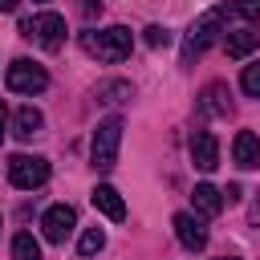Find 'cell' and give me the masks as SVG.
I'll list each match as a JSON object with an SVG mask.
<instances>
[{"label": "cell", "mask_w": 260, "mask_h": 260, "mask_svg": "<svg viewBox=\"0 0 260 260\" xmlns=\"http://www.w3.org/2000/svg\"><path fill=\"white\" fill-rule=\"evenodd\" d=\"M20 32H24V37H32L41 49L57 53V49L65 45V16H61V12H37V16L20 20Z\"/></svg>", "instance_id": "277c9868"}, {"label": "cell", "mask_w": 260, "mask_h": 260, "mask_svg": "<svg viewBox=\"0 0 260 260\" xmlns=\"http://www.w3.org/2000/svg\"><path fill=\"white\" fill-rule=\"evenodd\" d=\"M37 4H45V0H37Z\"/></svg>", "instance_id": "4316f807"}, {"label": "cell", "mask_w": 260, "mask_h": 260, "mask_svg": "<svg viewBox=\"0 0 260 260\" xmlns=\"http://www.w3.org/2000/svg\"><path fill=\"white\" fill-rule=\"evenodd\" d=\"M191 203H195V215H219L223 211V191L211 187V183H199L191 191Z\"/></svg>", "instance_id": "4fadbf2b"}, {"label": "cell", "mask_w": 260, "mask_h": 260, "mask_svg": "<svg viewBox=\"0 0 260 260\" xmlns=\"http://www.w3.org/2000/svg\"><path fill=\"white\" fill-rule=\"evenodd\" d=\"M16 4L20 0H0V12H16Z\"/></svg>", "instance_id": "cb8c5ba5"}, {"label": "cell", "mask_w": 260, "mask_h": 260, "mask_svg": "<svg viewBox=\"0 0 260 260\" xmlns=\"http://www.w3.org/2000/svg\"><path fill=\"white\" fill-rule=\"evenodd\" d=\"M12 260H41V244L32 240V232L12 236Z\"/></svg>", "instance_id": "e0dca14e"}, {"label": "cell", "mask_w": 260, "mask_h": 260, "mask_svg": "<svg viewBox=\"0 0 260 260\" xmlns=\"http://www.w3.org/2000/svg\"><path fill=\"white\" fill-rule=\"evenodd\" d=\"M41 126H45V118H41L37 106H20L16 118H12V134H16V138H32V134H41Z\"/></svg>", "instance_id": "9a60e30c"}, {"label": "cell", "mask_w": 260, "mask_h": 260, "mask_svg": "<svg viewBox=\"0 0 260 260\" xmlns=\"http://www.w3.org/2000/svg\"><path fill=\"white\" fill-rule=\"evenodd\" d=\"M252 215H256V219H260V203H256V211H252Z\"/></svg>", "instance_id": "d4e9b609"}, {"label": "cell", "mask_w": 260, "mask_h": 260, "mask_svg": "<svg viewBox=\"0 0 260 260\" xmlns=\"http://www.w3.org/2000/svg\"><path fill=\"white\" fill-rule=\"evenodd\" d=\"M4 126H8V106L0 102V142H4Z\"/></svg>", "instance_id": "603a6c76"}, {"label": "cell", "mask_w": 260, "mask_h": 260, "mask_svg": "<svg viewBox=\"0 0 260 260\" xmlns=\"http://www.w3.org/2000/svg\"><path fill=\"white\" fill-rule=\"evenodd\" d=\"M106 248V232L102 228H85L81 240H77V256H98Z\"/></svg>", "instance_id": "ac0fdd59"}, {"label": "cell", "mask_w": 260, "mask_h": 260, "mask_svg": "<svg viewBox=\"0 0 260 260\" xmlns=\"http://www.w3.org/2000/svg\"><path fill=\"white\" fill-rule=\"evenodd\" d=\"M4 81H8V89L12 93H41L45 85H49V73H45V65H37V61H12L8 65V73H4Z\"/></svg>", "instance_id": "8992f818"}, {"label": "cell", "mask_w": 260, "mask_h": 260, "mask_svg": "<svg viewBox=\"0 0 260 260\" xmlns=\"http://www.w3.org/2000/svg\"><path fill=\"white\" fill-rule=\"evenodd\" d=\"M191 162L199 171H215L219 167V142H215L211 130H195L191 134Z\"/></svg>", "instance_id": "9c48e42d"}, {"label": "cell", "mask_w": 260, "mask_h": 260, "mask_svg": "<svg viewBox=\"0 0 260 260\" xmlns=\"http://www.w3.org/2000/svg\"><path fill=\"white\" fill-rule=\"evenodd\" d=\"M49 179V158L41 154H12L8 158V183L20 187V191H32Z\"/></svg>", "instance_id": "5b68a950"}, {"label": "cell", "mask_w": 260, "mask_h": 260, "mask_svg": "<svg viewBox=\"0 0 260 260\" xmlns=\"http://www.w3.org/2000/svg\"><path fill=\"white\" fill-rule=\"evenodd\" d=\"M223 24H228V8H207V12L187 28V37H183V65H195V61L203 57V49L223 32Z\"/></svg>", "instance_id": "7a4b0ae2"}, {"label": "cell", "mask_w": 260, "mask_h": 260, "mask_svg": "<svg viewBox=\"0 0 260 260\" xmlns=\"http://www.w3.org/2000/svg\"><path fill=\"white\" fill-rule=\"evenodd\" d=\"M81 12H85V16H93V12H102V0H81Z\"/></svg>", "instance_id": "7402d4cb"}, {"label": "cell", "mask_w": 260, "mask_h": 260, "mask_svg": "<svg viewBox=\"0 0 260 260\" xmlns=\"http://www.w3.org/2000/svg\"><path fill=\"white\" fill-rule=\"evenodd\" d=\"M232 158H236V167L256 171V167H260V138H256L252 130H240L236 142H232Z\"/></svg>", "instance_id": "8fae6325"}, {"label": "cell", "mask_w": 260, "mask_h": 260, "mask_svg": "<svg viewBox=\"0 0 260 260\" xmlns=\"http://www.w3.org/2000/svg\"><path fill=\"white\" fill-rule=\"evenodd\" d=\"M41 228H45V240L49 244H65V236L77 228V211L69 203H53L45 215H41Z\"/></svg>", "instance_id": "52a82bcc"}, {"label": "cell", "mask_w": 260, "mask_h": 260, "mask_svg": "<svg viewBox=\"0 0 260 260\" xmlns=\"http://www.w3.org/2000/svg\"><path fill=\"white\" fill-rule=\"evenodd\" d=\"M146 45H150V49H167V45H171V32H167L162 24H150V28H146Z\"/></svg>", "instance_id": "ffe728a7"}, {"label": "cell", "mask_w": 260, "mask_h": 260, "mask_svg": "<svg viewBox=\"0 0 260 260\" xmlns=\"http://www.w3.org/2000/svg\"><path fill=\"white\" fill-rule=\"evenodd\" d=\"M223 260H236V256H223Z\"/></svg>", "instance_id": "484cf974"}, {"label": "cell", "mask_w": 260, "mask_h": 260, "mask_svg": "<svg viewBox=\"0 0 260 260\" xmlns=\"http://www.w3.org/2000/svg\"><path fill=\"white\" fill-rule=\"evenodd\" d=\"M240 85H244V93H248V98H260V61L244 65V77H240Z\"/></svg>", "instance_id": "d6986e66"}, {"label": "cell", "mask_w": 260, "mask_h": 260, "mask_svg": "<svg viewBox=\"0 0 260 260\" xmlns=\"http://www.w3.org/2000/svg\"><path fill=\"white\" fill-rule=\"evenodd\" d=\"M199 110H203V114H211V118H223V114H232V89H228L223 81H211V85H203V93H199Z\"/></svg>", "instance_id": "30bf717a"}, {"label": "cell", "mask_w": 260, "mask_h": 260, "mask_svg": "<svg viewBox=\"0 0 260 260\" xmlns=\"http://www.w3.org/2000/svg\"><path fill=\"white\" fill-rule=\"evenodd\" d=\"M81 45H85V53H93L98 61L118 65V61L130 57V49H134V32H130L126 24H110V28H98V32H81Z\"/></svg>", "instance_id": "6da1fadb"}, {"label": "cell", "mask_w": 260, "mask_h": 260, "mask_svg": "<svg viewBox=\"0 0 260 260\" xmlns=\"http://www.w3.org/2000/svg\"><path fill=\"white\" fill-rule=\"evenodd\" d=\"M175 236H179V244H183L187 252H203V244H207V228H203V219L191 215V211H179V215H175Z\"/></svg>", "instance_id": "ba28073f"}, {"label": "cell", "mask_w": 260, "mask_h": 260, "mask_svg": "<svg viewBox=\"0 0 260 260\" xmlns=\"http://www.w3.org/2000/svg\"><path fill=\"white\" fill-rule=\"evenodd\" d=\"M89 199H93V207H98L106 219H126V203H122V195H118L110 183H98V187L89 191Z\"/></svg>", "instance_id": "7c38bea8"}, {"label": "cell", "mask_w": 260, "mask_h": 260, "mask_svg": "<svg viewBox=\"0 0 260 260\" xmlns=\"http://www.w3.org/2000/svg\"><path fill=\"white\" fill-rule=\"evenodd\" d=\"M118 146H122V118H118V114H110V118H102V122H98V130H93L89 162H93L98 171H110V167L118 162Z\"/></svg>", "instance_id": "3957f363"}, {"label": "cell", "mask_w": 260, "mask_h": 260, "mask_svg": "<svg viewBox=\"0 0 260 260\" xmlns=\"http://www.w3.org/2000/svg\"><path fill=\"white\" fill-rule=\"evenodd\" d=\"M236 12L248 20H260V0H236Z\"/></svg>", "instance_id": "44dd1931"}, {"label": "cell", "mask_w": 260, "mask_h": 260, "mask_svg": "<svg viewBox=\"0 0 260 260\" xmlns=\"http://www.w3.org/2000/svg\"><path fill=\"white\" fill-rule=\"evenodd\" d=\"M134 85L130 81H98V102H130Z\"/></svg>", "instance_id": "2e32d148"}, {"label": "cell", "mask_w": 260, "mask_h": 260, "mask_svg": "<svg viewBox=\"0 0 260 260\" xmlns=\"http://www.w3.org/2000/svg\"><path fill=\"white\" fill-rule=\"evenodd\" d=\"M256 45H260V32H256V28H232V32L223 37L228 57H236V61H240V57H248Z\"/></svg>", "instance_id": "5bb4252c"}]
</instances>
